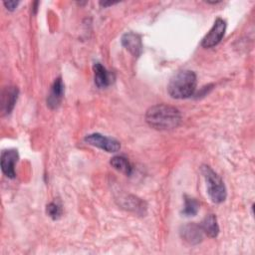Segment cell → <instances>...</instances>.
I'll list each match as a JSON object with an SVG mask.
<instances>
[{"instance_id": "1", "label": "cell", "mask_w": 255, "mask_h": 255, "mask_svg": "<svg viewBox=\"0 0 255 255\" xmlns=\"http://www.w3.org/2000/svg\"><path fill=\"white\" fill-rule=\"evenodd\" d=\"M145 122L152 128L158 130H170L179 126L181 115L176 108L159 104L150 107L146 111Z\"/></svg>"}, {"instance_id": "2", "label": "cell", "mask_w": 255, "mask_h": 255, "mask_svg": "<svg viewBox=\"0 0 255 255\" xmlns=\"http://www.w3.org/2000/svg\"><path fill=\"white\" fill-rule=\"evenodd\" d=\"M196 83V75L193 71H180L170 79L167 92L173 99H187L194 94Z\"/></svg>"}, {"instance_id": "3", "label": "cell", "mask_w": 255, "mask_h": 255, "mask_svg": "<svg viewBox=\"0 0 255 255\" xmlns=\"http://www.w3.org/2000/svg\"><path fill=\"white\" fill-rule=\"evenodd\" d=\"M200 171L205 179L207 193L214 203H221L226 199L227 192L221 177L208 165H202Z\"/></svg>"}, {"instance_id": "4", "label": "cell", "mask_w": 255, "mask_h": 255, "mask_svg": "<svg viewBox=\"0 0 255 255\" xmlns=\"http://www.w3.org/2000/svg\"><path fill=\"white\" fill-rule=\"evenodd\" d=\"M85 141L107 152H117L121 148V143L117 139L109 136H105L101 133L88 134L85 137Z\"/></svg>"}, {"instance_id": "5", "label": "cell", "mask_w": 255, "mask_h": 255, "mask_svg": "<svg viewBox=\"0 0 255 255\" xmlns=\"http://www.w3.org/2000/svg\"><path fill=\"white\" fill-rule=\"evenodd\" d=\"M225 30H226L225 21L221 18H217L215 20L212 28L202 39L201 46L203 48H212V47L218 45L224 36Z\"/></svg>"}, {"instance_id": "6", "label": "cell", "mask_w": 255, "mask_h": 255, "mask_svg": "<svg viewBox=\"0 0 255 255\" xmlns=\"http://www.w3.org/2000/svg\"><path fill=\"white\" fill-rule=\"evenodd\" d=\"M19 154L16 149H7L3 150L1 153L0 164L2 172L8 178H14L16 176L15 165L18 162Z\"/></svg>"}, {"instance_id": "7", "label": "cell", "mask_w": 255, "mask_h": 255, "mask_svg": "<svg viewBox=\"0 0 255 255\" xmlns=\"http://www.w3.org/2000/svg\"><path fill=\"white\" fill-rule=\"evenodd\" d=\"M180 237L191 245H196L200 243L203 239V231L200 225L195 223H188L181 226L179 230Z\"/></svg>"}, {"instance_id": "8", "label": "cell", "mask_w": 255, "mask_h": 255, "mask_svg": "<svg viewBox=\"0 0 255 255\" xmlns=\"http://www.w3.org/2000/svg\"><path fill=\"white\" fill-rule=\"evenodd\" d=\"M64 88L65 87L62 78L58 77L51 86L50 93L47 97V106L51 110H55L60 106L64 97Z\"/></svg>"}, {"instance_id": "9", "label": "cell", "mask_w": 255, "mask_h": 255, "mask_svg": "<svg viewBox=\"0 0 255 255\" xmlns=\"http://www.w3.org/2000/svg\"><path fill=\"white\" fill-rule=\"evenodd\" d=\"M122 45L133 56L138 57L142 53V43L139 35L128 32L123 35L122 37Z\"/></svg>"}, {"instance_id": "10", "label": "cell", "mask_w": 255, "mask_h": 255, "mask_svg": "<svg viewBox=\"0 0 255 255\" xmlns=\"http://www.w3.org/2000/svg\"><path fill=\"white\" fill-rule=\"evenodd\" d=\"M19 91L16 87H6L3 89L1 94V113L2 115H8L13 110Z\"/></svg>"}, {"instance_id": "11", "label": "cell", "mask_w": 255, "mask_h": 255, "mask_svg": "<svg viewBox=\"0 0 255 255\" xmlns=\"http://www.w3.org/2000/svg\"><path fill=\"white\" fill-rule=\"evenodd\" d=\"M94 80L98 88H106L113 82V75L101 63H95L94 67Z\"/></svg>"}, {"instance_id": "12", "label": "cell", "mask_w": 255, "mask_h": 255, "mask_svg": "<svg viewBox=\"0 0 255 255\" xmlns=\"http://www.w3.org/2000/svg\"><path fill=\"white\" fill-rule=\"evenodd\" d=\"M121 205L126 209L133 211L134 213H137V214H144L146 209L145 203L139 198L132 195H128L122 198Z\"/></svg>"}, {"instance_id": "13", "label": "cell", "mask_w": 255, "mask_h": 255, "mask_svg": "<svg viewBox=\"0 0 255 255\" xmlns=\"http://www.w3.org/2000/svg\"><path fill=\"white\" fill-rule=\"evenodd\" d=\"M200 227L207 236L211 238H215L219 233V226L217 223L216 216L214 214L207 215L201 222Z\"/></svg>"}, {"instance_id": "14", "label": "cell", "mask_w": 255, "mask_h": 255, "mask_svg": "<svg viewBox=\"0 0 255 255\" xmlns=\"http://www.w3.org/2000/svg\"><path fill=\"white\" fill-rule=\"evenodd\" d=\"M110 163L115 169L125 173L126 175H130L132 172V166L130 162L128 160V158H126L125 156H122V155L114 156L111 159Z\"/></svg>"}, {"instance_id": "15", "label": "cell", "mask_w": 255, "mask_h": 255, "mask_svg": "<svg viewBox=\"0 0 255 255\" xmlns=\"http://www.w3.org/2000/svg\"><path fill=\"white\" fill-rule=\"evenodd\" d=\"M199 210V202L190 196H184V206L182 214L184 216H195Z\"/></svg>"}, {"instance_id": "16", "label": "cell", "mask_w": 255, "mask_h": 255, "mask_svg": "<svg viewBox=\"0 0 255 255\" xmlns=\"http://www.w3.org/2000/svg\"><path fill=\"white\" fill-rule=\"evenodd\" d=\"M46 212L52 219L57 220L62 215V208L58 203L50 202L46 207Z\"/></svg>"}, {"instance_id": "17", "label": "cell", "mask_w": 255, "mask_h": 255, "mask_svg": "<svg viewBox=\"0 0 255 255\" xmlns=\"http://www.w3.org/2000/svg\"><path fill=\"white\" fill-rule=\"evenodd\" d=\"M3 4H4V6L7 8V10L13 11V10L16 9V7L18 6L19 2H18V1H4Z\"/></svg>"}]
</instances>
